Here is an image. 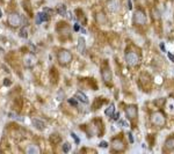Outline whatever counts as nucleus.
Returning <instances> with one entry per match:
<instances>
[{
	"instance_id": "obj_33",
	"label": "nucleus",
	"mask_w": 174,
	"mask_h": 154,
	"mask_svg": "<svg viewBox=\"0 0 174 154\" xmlns=\"http://www.w3.org/2000/svg\"><path fill=\"white\" fill-rule=\"evenodd\" d=\"M160 49H161L163 51H165V52H166V49H165V47H164V44H163V43L160 44Z\"/></svg>"
},
{
	"instance_id": "obj_8",
	"label": "nucleus",
	"mask_w": 174,
	"mask_h": 154,
	"mask_svg": "<svg viewBox=\"0 0 174 154\" xmlns=\"http://www.w3.org/2000/svg\"><path fill=\"white\" fill-rule=\"evenodd\" d=\"M120 6H121V1L120 0H109V1L107 3V8L109 12L112 13H115L120 9Z\"/></svg>"
},
{
	"instance_id": "obj_23",
	"label": "nucleus",
	"mask_w": 174,
	"mask_h": 154,
	"mask_svg": "<svg viewBox=\"0 0 174 154\" xmlns=\"http://www.w3.org/2000/svg\"><path fill=\"white\" fill-rule=\"evenodd\" d=\"M71 136H72V138L74 139L76 144H79V143H80V140H79V138L77 137V135H76V133H73V132H72V133H71Z\"/></svg>"
},
{
	"instance_id": "obj_15",
	"label": "nucleus",
	"mask_w": 174,
	"mask_h": 154,
	"mask_svg": "<svg viewBox=\"0 0 174 154\" xmlns=\"http://www.w3.org/2000/svg\"><path fill=\"white\" fill-rule=\"evenodd\" d=\"M165 147H166L168 151H173V149H174V138H173V137L168 138V139L165 141Z\"/></svg>"
},
{
	"instance_id": "obj_19",
	"label": "nucleus",
	"mask_w": 174,
	"mask_h": 154,
	"mask_svg": "<svg viewBox=\"0 0 174 154\" xmlns=\"http://www.w3.org/2000/svg\"><path fill=\"white\" fill-rule=\"evenodd\" d=\"M57 13L59 15H65L66 14V6H65L64 4H59L57 6Z\"/></svg>"
},
{
	"instance_id": "obj_27",
	"label": "nucleus",
	"mask_w": 174,
	"mask_h": 154,
	"mask_svg": "<svg viewBox=\"0 0 174 154\" xmlns=\"http://www.w3.org/2000/svg\"><path fill=\"white\" fill-rule=\"evenodd\" d=\"M118 124L122 125V126H129V125L126 124V122H124V121H118Z\"/></svg>"
},
{
	"instance_id": "obj_14",
	"label": "nucleus",
	"mask_w": 174,
	"mask_h": 154,
	"mask_svg": "<svg viewBox=\"0 0 174 154\" xmlns=\"http://www.w3.org/2000/svg\"><path fill=\"white\" fill-rule=\"evenodd\" d=\"M26 152H27L28 154H38V153H39V148H38L37 146H35V145H30V146L27 147Z\"/></svg>"
},
{
	"instance_id": "obj_5",
	"label": "nucleus",
	"mask_w": 174,
	"mask_h": 154,
	"mask_svg": "<svg viewBox=\"0 0 174 154\" xmlns=\"http://www.w3.org/2000/svg\"><path fill=\"white\" fill-rule=\"evenodd\" d=\"M7 21H8V25L11 27L15 28V27H19L21 25V16L17 13H12V14H9Z\"/></svg>"
},
{
	"instance_id": "obj_9",
	"label": "nucleus",
	"mask_w": 174,
	"mask_h": 154,
	"mask_svg": "<svg viewBox=\"0 0 174 154\" xmlns=\"http://www.w3.org/2000/svg\"><path fill=\"white\" fill-rule=\"evenodd\" d=\"M101 75H102V79H103V81L104 82H110L112 81V79H113V75H112V71H110V69L108 67V66H104V67L102 69V71H101Z\"/></svg>"
},
{
	"instance_id": "obj_34",
	"label": "nucleus",
	"mask_w": 174,
	"mask_h": 154,
	"mask_svg": "<svg viewBox=\"0 0 174 154\" xmlns=\"http://www.w3.org/2000/svg\"><path fill=\"white\" fill-rule=\"evenodd\" d=\"M3 16V12H1V8H0V17Z\"/></svg>"
},
{
	"instance_id": "obj_1",
	"label": "nucleus",
	"mask_w": 174,
	"mask_h": 154,
	"mask_svg": "<svg viewBox=\"0 0 174 154\" xmlns=\"http://www.w3.org/2000/svg\"><path fill=\"white\" fill-rule=\"evenodd\" d=\"M57 59L62 65H66L72 60V53L68 50H60L57 55Z\"/></svg>"
},
{
	"instance_id": "obj_29",
	"label": "nucleus",
	"mask_w": 174,
	"mask_h": 154,
	"mask_svg": "<svg viewBox=\"0 0 174 154\" xmlns=\"http://www.w3.org/2000/svg\"><path fill=\"white\" fill-rule=\"evenodd\" d=\"M113 116H114V117H113V119H114V121H117V119H118V117H120V114H115V115H113Z\"/></svg>"
},
{
	"instance_id": "obj_32",
	"label": "nucleus",
	"mask_w": 174,
	"mask_h": 154,
	"mask_svg": "<svg viewBox=\"0 0 174 154\" xmlns=\"http://www.w3.org/2000/svg\"><path fill=\"white\" fill-rule=\"evenodd\" d=\"M74 30H80V27L78 26V23H76V25H74Z\"/></svg>"
},
{
	"instance_id": "obj_31",
	"label": "nucleus",
	"mask_w": 174,
	"mask_h": 154,
	"mask_svg": "<svg viewBox=\"0 0 174 154\" xmlns=\"http://www.w3.org/2000/svg\"><path fill=\"white\" fill-rule=\"evenodd\" d=\"M128 8H129V9H131V8H133V6H131V1H130V0H129V3H128Z\"/></svg>"
},
{
	"instance_id": "obj_10",
	"label": "nucleus",
	"mask_w": 174,
	"mask_h": 154,
	"mask_svg": "<svg viewBox=\"0 0 174 154\" xmlns=\"http://www.w3.org/2000/svg\"><path fill=\"white\" fill-rule=\"evenodd\" d=\"M112 148L116 152H122L124 149V143L122 141V139H114L112 141Z\"/></svg>"
},
{
	"instance_id": "obj_26",
	"label": "nucleus",
	"mask_w": 174,
	"mask_h": 154,
	"mask_svg": "<svg viewBox=\"0 0 174 154\" xmlns=\"http://www.w3.org/2000/svg\"><path fill=\"white\" fill-rule=\"evenodd\" d=\"M99 146H100V147H102V148H106V147L108 146V144H107L106 141H101V143L99 144Z\"/></svg>"
},
{
	"instance_id": "obj_13",
	"label": "nucleus",
	"mask_w": 174,
	"mask_h": 154,
	"mask_svg": "<svg viewBox=\"0 0 174 154\" xmlns=\"http://www.w3.org/2000/svg\"><path fill=\"white\" fill-rule=\"evenodd\" d=\"M76 99L78 100V101H80V102H82V103H88V97H87L84 93H81V92H77L76 93Z\"/></svg>"
},
{
	"instance_id": "obj_7",
	"label": "nucleus",
	"mask_w": 174,
	"mask_h": 154,
	"mask_svg": "<svg viewBox=\"0 0 174 154\" xmlns=\"http://www.w3.org/2000/svg\"><path fill=\"white\" fill-rule=\"evenodd\" d=\"M51 11L49 9V8H44V11L43 12H41V13H38L37 15H36V22L39 25V23H42V22H44V21H48L49 20V14L48 13H50Z\"/></svg>"
},
{
	"instance_id": "obj_28",
	"label": "nucleus",
	"mask_w": 174,
	"mask_h": 154,
	"mask_svg": "<svg viewBox=\"0 0 174 154\" xmlns=\"http://www.w3.org/2000/svg\"><path fill=\"white\" fill-rule=\"evenodd\" d=\"M167 56H168V58H169V59H171V60L174 63V55H172L171 52H168V53H167Z\"/></svg>"
},
{
	"instance_id": "obj_20",
	"label": "nucleus",
	"mask_w": 174,
	"mask_h": 154,
	"mask_svg": "<svg viewBox=\"0 0 174 154\" xmlns=\"http://www.w3.org/2000/svg\"><path fill=\"white\" fill-rule=\"evenodd\" d=\"M20 37H22V38H27L28 37V31L26 28H22L20 30Z\"/></svg>"
},
{
	"instance_id": "obj_2",
	"label": "nucleus",
	"mask_w": 174,
	"mask_h": 154,
	"mask_svg": "<svg viewBox=\"0 0 174 154\" xmlns=\"http://www.w3.org/2000/svg\"><path fill=\"white\" fill-rule=\"evenodd\" d=\"M147 21V17H146V14L144 11L142 9H137L134 14V22L136 25H139V26H143L146 23Z\"/></svg>"
},
{
	"instance_id": "obj_11",
	"label": "nucleus",
	"mask_w": 174,
	"mask_h": 154,
	"mask_svg": "<svg viewBox=\"0 0 174 154\" xmlns=\"http://www.w3.org/2000/svg\"><path fill=\"white\" fill-rule=\"evenodd\" d=\"M25 66L26 67H33V66L36 64V58L33 55H27L25 57Z\"/></svg>"
},
{
	"instance_id": "obj_30",
	"label": "nucleus",
	"mask_w": 174,
	"mask_h": 154,
	"mask_svg": "<svg viewBox=\"0 0 174 154\" xmlns=\"http://www.w3.org/2000/svg\"><path fill=\"white\" fill-rule=\"evenodd\" d=\"M6 86H9L11 85V81H9V79H5V82H4Z\"/></svg>"
},
{
	"instance_id": "obj_25",
	"label": "nucleus",
	"mask_w": 174,
	"mask_h": 154,
	"mask_svg": "<svg viewBox=\"0 0 174 154\" xmlns=\"http://www.w3.org/2000/svg\"><path fill=\"white\" fill-rule=\"evenodd\" d=\"M9 116H12V118H15V119H19V121H22V118H20V116H17V115H15V114L9 113Z\"/></svg>"
},
{
	"instance_id": "obj_22",
	"label": "nucleus",
	"mask_w": 174,
	"mask_h": 154,
	"mask_svg": "<svg viewBox=\"0 0 174 154\" xmlns=\"http://www.w3.org/2000/svg\"><path fill=\"white\" fill-rule=\"evenodd\" d=\"M128 138H129L130 144H133V143H134V137H133V133H131V132H128Z\"/></svg>"
},
{
	"instance_id": "obj_6",
	"label": "nucleus",
	"mask_w": 174,
	"mask_h": 154,
	"mask_svg": "<svg viewBox=\"0 0 174 154\" xmlns=\"http://www.w3.org/2000/svg\"><path fill=\"white\" fill-rule=\"evenodd\" d=\"M137 114H138V109L136 105L131 104V105H128L125 108V115L129 119H135L137 117Z\"/></svg>"
},
{
	"instance_id": "obj_3",
	"label": "nucleus",
	"mask_w": 174,
	"mask_h": 154,
	"mask_svg": "<svg viewBox=\"0 0 174 154\" xmlns=\"http://www.w3.org/2000/svg\"><path fill=\"white\" fill-rule=\"evenodd\" d=\"M151 122L156 126H163L165 124V115L160 111L153 113L151 115Z\"/></svg>"
},
{
	"instance_id": "obj_24",
	"label": "nucleus",
	"mask_w": 174,
	"mask_h": 154,
	"mask_svg": "<svg viewBox=\"0 0 174 154\" xmlns=\"http://www.w3.org/2000/svg\"><path fill=\"white\" fill-rule=\"evenodd\" d=\"M69 103L76 107V105H77V100H76V97H74V99H69Z\"/></svg>"
},
{
	"instance_id": "obj_18",
	"label": "nucleus",
	"mask_w": 174,
	"mask_h": 154,
	"mask_svg": "<svg viewBox=\"0 0 174 154\" xmlns=\"http://www.w3.org/2000/svg\"><path fill=\"white\" fill-rule=\"evenodd\" d=\"M96 21H98V23L103 25V23H106L107 17H106V15H104L103 13H98V14H96Z\"/></svg>"
},
{
	"instance_id": "obj_16",
	"label": "nucleus",
	"mask_w": 174,
	"mask_h": 154,
	"mask_svg": "<svg viewBox=\"0 0 174 154\" xmlns=\"http://www.w3.org/2000/svg\"><path fill=\"white\" fill-rule=\"evenodd\" d=\"M77 49H78L79 52H84V50H85V39H84V37H79L78 38Z\"/></svg>"
},
{
	"instance_id": "obj_17",
	"label": "nucleus",
	"mask_w": 174,
	"mask_h": 154,
	"mask_svg": "<svg viewBox=\"0 0 174 154\" xmlns=\"http://www.w3.org/2000/svg\"><path fill=\"white\" fill-rule=\"evenodd\" d=\"M114 111H115V104H114V103H112L109 107H108V108L104 110V114H106V116L112 117V116L114 115Z\"/></svg>"
},
{
	"instance_id": "obj_12",
	"label": "nucleus",
	"mask_w": 174,
	"mask_h": 154,
	"mask_svg": "<svg viewBox=\"0 0 174 154\" xmlns=\"http://www.w3.org/2000/svg\"><path fill=\"white\" fill-rule=\"evenodd\" d=\"M31 123H33V125L37 129V130H44L46 129V123L44 122H42L41 119H37V118H33L31 119Z\"/></svg>"
},
{
	"instance_id": "obj_4",
	"label": "nucleus",
	"mask_w": 174,
	"mask_h": 154,
	"mask_svg": "<svg viewBox=\"0 0 174 154\" xmlns=\"http://www.w3.org/2000/svg\"><path fill=\"white\" fill-rule=\"evenodd\" d=\"M125 61L130 66H135V65H137L139 63V57L134 51H128L125 53Z\"/></svg>"
},
{
	"instance_id": "obj_21",
	"label": "nucleus",
	"mask_w": 174,
	"mask_h": 154,
	"mask_svg": "<svg viewBox=\"0 0 174 154\" xmlns=\"http://www.w3.org/2000/svg\"><path fill=\"white\" fill-rule=\"evenodd\" d=\"M70 148H71V145H70L69 143H65V144L63 145V152H64V153H69Z\"/></svg>"
}]
</instances>
